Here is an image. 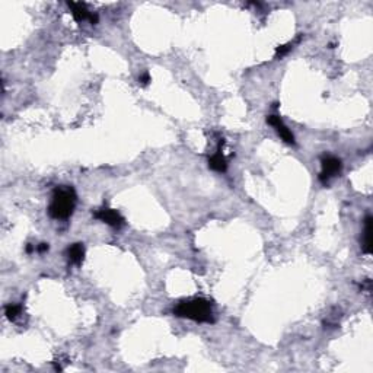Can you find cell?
I'll list each match as a JSON object with an SVG mask.
<instances>
[{
	"label": "cell",
	"mask_w": 373,
	"mask_h": 373,
	"mask_svg": "<svg viewBox=\"0 0 373 373\" xmlns=\"http://www.w3.org/2000/svg\"><path fill=\"white\" fill-rule=\"evenodd\" d=\"M373 219L372 216H366L364 219V232H363V252L370 254L372 252V232H373Z\"/></svg>",
	"instance_id": "52a82bcc"
},
{
	"label": "cell",
	"mask_w": 373,
	"mask_h": 373,
	"mask_svg": "<svg viewBox=\"0 0 373 373\" xmlns=\"http://www.w3.org/2000/svg\"><path fill=\"white\" fill-rule=\"evenodd\" d=\"M76 201H78V196H76V191L73 190V186H56V190L53 191V196H51L50 206H48V214L57 220L69 219L74 211Z\"/></svg>",
	"instance_id": "6da1fadb"
},
{
	"label": "cell",
	"mask_w": 373,
	"mask_h": 373,
	"mask_svg": "<svg viewBox=\"0 0 373 373\" xmlns=\"http://www.w3.org/2000/svg\"><path fill=\"white\" fill-rule=\"evenodd\" d=\"M267 123L270 126H273V127L276 128V131L279 133L280 137L284 140L286 143H289V144H294V143H296V141H294L293 133L287 128V126L283 123V120H281L279 116H268Z\"/></svg>",
	"instance_id": "8992f818"
},
{
	"label": "cell",
	"mask_w": 373,
	"mask_h": 373,
	"mask_svg": "<svg viewBox=\"0 0 373 373\" xmlns=\"http://www.w3.org/2000/svg\"><path fill=\"white\" fill-rule=\"evenodd\" d=\"M302 40V35H299L296 40H293V41H290V43H287V44H284V46H279L277 48H276V58H281V57H284L290 50H293V47L296 46L299 41Z\"/></svg>",
	"instance_id": "8fae6325"
},
{
	"label": "cell",
	"mask_w": 373,
	"mask_h": 373,
	"mask_svg": "<svg viewBox=\"0 0 373 373\" xmlns=\"http://www.w3.org/2000/svg\"><path fill=\"white\" fill-rule=\"evenodd\" d=\"M174 315L178 318H186L196 322H213L214 315L209 301L194 297L188 301H181L174 308Z\"/></svg>",
	"instance_id": "7a4b0ae2"
},
{
	"label": "cell",
	"mask_w": 373,
	"mask_h": 373,
	"mask_svg": "<svg viewBox=\"0 0 373 373\" xmlns=\"http://www.w3.org/2000/svg\"><path fill=\"white\" fill-rule=\"evenodd\" d=\"M322 169H321V174H319V181L326 184L331 178H334L335 175L341 172V168H343V163L341 161L335 158V156H325L322 159Z\"/></svg>",
	"instance_id": "3957f363"
},
{
	"label": "cell",
	"mask_w": 373,
	"mask_h": 373,
	"mask_svg": "<svg viewBox=\"0 0 373 373\" xmlns=\"http://www.w3.org/2000/svg\"><path fill=\"white\" fill-rule=\"evenodd\" d=\"M67 6L70 8V12L74 18V21L78 22H83V21H89L92 25L98 23V15L88 11L85 3H74V2H67Z\"/></svg>",
	"instance_id": "5b68a950"
},
{
	"label": "cell",
	"mask_w": 373,
	"mask_h": 373,
	"mask_svg": "<svg viewBox=\"0 0 373 373\" xmlns=\"http://www.w3.org/2000/svg\"><path fill=\"white\" fill-rule=\"evenodd\" d=\"M22 312V305L19 303H11L5 308V315L9 321H15Z\"/></svg>",
	"instance_id": "30bf717a"
},
{
	"label": "cell",
	"mask_w": 373,
	"mask_h": 373,
	"mask_svg": "<svg viewBox=\"0 0 373 373\" xmlns=\"http://www.w3.org/2000/svg\"><path fill=\"white\" fill-rule=\"evenodd\" d=\"M67 256H69V261L71 264H76V266L82 264L83 258H85V246H83V244L70 245L69 249H67Z\"/></svg>",
	"instance_id": "9c48e42d"
},
{
	"label": "cell",
	"mask_w": 373,
	"mask_h": 373,
	"mask_svg": "<svg viewBox=\"0 0 373 373\" xmlns=\"http://www.w3.org/2000/svg\"><path fill=\"white\" fill-rule=\"evenodd\" d=\"M48 244H40L38 246H36V252H40V254H44V252H47L48 251Z\"/></svg>",
	"instance_id": "4fadbf2b"
},
{
	"label": "cell",
	"mask_w": 373,
	"mask_h": 373,
	"mask_svg": "<svg viewBox=\"0 0 373 373\" xmlns=\"http://www.w3.org/2000/svg\"><path fill=\"white\" fill-rule=\"evenodd\" d=\"M151 74L146 71V73H143L141 76L139 78V83L140 85H143V86H146V85H149V82H151Z\"/></svg>",
	"instance_id": "7c38bea8"
},
{
	"label": "cell",
	"mask_w": 373,
	"mask_h": 373,
	"mask_svg": "<svg viewBox=\"0 0 373 373\" xmlns=\"http://www.w3.org/2000/svg\"><path fill=\"white\" fill-rule=\"evenodd\" d=\"M209 166L213 169V171H216V172H225V171H226L228 163H226L225 156L221 155L220 144H219V147H217V152H216V153L209 159Z\"/></svg>",
	"instance_id": "ba28073f"
},
{
	"label": "cell",
	"mask_w": 373,
	"mask_h": 373,
	"mask_svg": "<svg viewBox=\"0 0 373 373\" xmlns=\"http://www.w3.org/2000/svg\"><path fill=\"white\" fill-rule=\"evenodd\" d=\"M93 217L98 219V220L104 221L106 225L113 226V228H121L124 225V217L114 209H109V207H101V209H96L93 211Z\"/></svg>",
	"instance_id": "277c9868"
}]
</instances>
